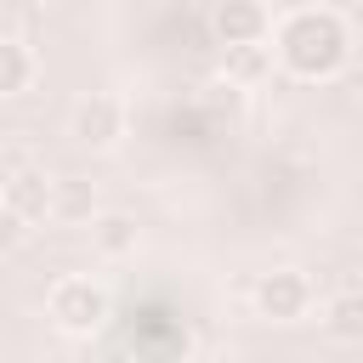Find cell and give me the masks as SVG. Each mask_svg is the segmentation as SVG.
<instances>
[{
    "label": "cell",
    "mask_w": 363,
    "mask_h": 363,
    "mask_svg": "<svg viewBox=\"0 0 363 363\" xmlns=\"http://www.w3.org/2000/svg\"><path fill=\"white\" fill-rule=\"evenodd\" d=\"M272 57H278L284 74L323 85L352 62V28L335 6H301L272 28Z\"/></svg>",
    "instance_id": "6da1fadb"
},
{
    "label": "cell",
    "mask_w": 363,
    "mask_h": 363,
    "mask_svg": "<svg viewBox=\"0 0 363 363\" xmlns=\"http://www.w3.org/2000/svg\"><path fill=\"white\" fill-rule=\"evenodd\" d=\"M45 318L57 335H74V340H91L108 318H113V301L96 278H57L51 295H45Z\"/></svg>",
    "instance_id": "7a4b0ae2"
},
{
    "label": "cell",
    "mask_w": 363,
    "mask_h": 363,
    "mask_svg": "<svg viewBox=\"0 0 363 363\" xmlns=\"http://www.w3.org/2000/svg\"><path fill=\"white\" fill-rule=\"evenodd\" d=\"M68 136H74L85 153H113L119 136H125V102L108 96V91H85V96L68 108Z\"/></svg>",
    "instance_id": "3957f363"
},
{
    "label": "cell",
    "mask_w": 363,
    "mask_h": 363,
    "mask_svg": "<svg viewBox=\"0 0 363 363\" xmlns=\"http://www.w3.org/2000/svg\"><path fill=\"white\" fill-rule=\"evenodd\" d=\"M306 306H312V284L301 267H272L255 278V312L267 323H301Z\"/></svg>",
    "instance_id": "277c9868"
},
{
    "label": "cell",
    "mask_w": 363,
    "mask_h": 363,
    "mask_svg": "<svg viewBox=\"0 0 363 363\" xmlns=\"http://www.w3.org/2000/svg\"><path fill=\"white\" fill-rule=\"evenodd\" d=\"M210 34H216V45H255V40L272 34V17H267L261 0H216Z\"/></svg>",
    "instance_id": "5b68a950"
},
{
    "label": "cell",
    "mask_w": 363,
    "mask_h": 363,
    "mask_svg": "<svg viewBox=\"0 0 363 363\" xmlns=\"http://www.w3.org/2000/svg\"><path fill=\"white\" fill-rule=\"evenodd\" d=\"M136 244H142L136 216H125V210H96V216H91V250H96V255L125 261V255H136Z\"/></svg>",
    "instance_id": "8992f818"
},
{
    "label": "cell",
    "mask_w": 363,
    "mask_h": 363,
    "mask_svg": "<svg viewBox=\"0 0 363 363\" xmlns=\"http://www.w3.org/2000/svg\"><path fill=\"white\" fill-rule=\"evenodd\" d=\"M318 323H323V335L335 346H363V289H335L323 301Z\"/></svg>",
    "instance_id": "52a82bcc"
},
{
    "label": "cell",
    "mask_w": 363,
    "mask_h": 363,
    "mask_svg": "<svg viewBox=\"0 0 363 363\" xmlns=\"http://www.w3.org/2000/svg\"><path fill=\"white\" fill-rule=\"evenodd\" d=\"M0 193H6V199H11V204L28 216V221H45V216H51V176H45V170H34V164L11 170Z\"/></svg>",
    "instance_id": "ba28073f"
},
{
    "label": "cell",
    "mask_w": 363,
    "mask_h": 363,
    "mask_svg": "<svg viewBox=\"0 0 363 363\" xmlns=\"http://www.w3.org/2000/svg\"><path fill=\"white\" fill-rule=\"evenodd\" d=\"M34 85V51L11 34H0V96H17Z\"/></svg>",
    "instance_id": "9c48e42d"
},
{
    "label": "cell",
    "mask_w": 363,
    "mask_h": 363,
    "mask_svg": "<svg viewBox=\"0 0 363 363\" xmlns=\"http://www.w3.org/2000/svg\"><path fill=\"white\" fill-rule=\"evenodd\" d=\"M51 216H57V221H85V227H91V216H96L91 182H51Z\"/></svg>",
    "instance_id": "30bf717a"
},
{
    "label": "cell",
    "mask_w": 363,
    "mask_h": 363,
    "mask_svg": "<svg viewBox=\"0 0 363 363\" xmlns=\"http://www.w3.org/2000/svg\"><path fill=\"white\" fill-rule=\"evenodd\" d=\"M221 51H227V79H238V85H255L272 68V45L267 40H255V45H221Z\"/></svg>",
    "instance_id": "8fae6325"
},
{
    "label": "cell",
    "mask_w": 363,
    "mask_h": 363,
    "mask_svg": "<svg viewBox=\"0 0 363 363\" xmlns=\"http://www.w3.org/2000/svg\"><path fill=\"white\" fill-rule=\"evenodd\" d=\"M28 233H34V221H28V216H23V210L0 193V255L23 250V244H28Z\"/></svg>",
    "instance_id": "7c38bea8"
}]
</instances>
